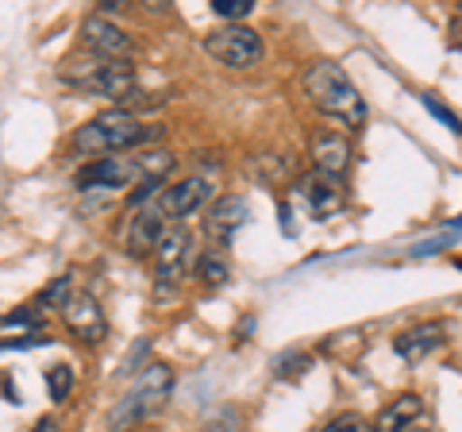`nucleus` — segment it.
I'll return each instance as SVG.
<instances>
[{
    "instance_id": "9b49d317",
    "label": "nucleus",
    "mask_w": 462,
    "mask_h": 432,
    "mask_svg": "<svg viewBox=\"0 0 462 432\" xmlns=\"http://www.w3.org/2000/svg\"><path fill=\"white\" fill-rule=\"evenodd\" d=\"M170 232L166 228V216L158 212V205H147V209H139L132 221H127V232H124V243H127V255H154V248L162 243V236Z\"/></svg>"
},
{
    "instance_id": "39448f33",
    "label": "nucleus",
    "mask_w": 462,
    "mask_h": 432,
    "mask_svg": "<svg viewBox=\"0 0 462 432\" xmlns=\"http://www.w3.org/2000/svg\"><path fill=\"white\" fill-rule=\"evenodd\" d=\"M205 51L227 70H251L263 62V39L247 23H224L205 39Z\"/></svg>"
},
{
    "instance_id": "a211bd4d",
    "label": "nucleus",
    "mask_w": 462,
    "mask_h": 432,
    "mask_svg": "<svg viewBox=\"0 0 462 432\" xmlns=\"http://www.w3.org/2000/svg\"><path fill=\"white\" fill-rule=\"evenodd\" d=\"M197 275H200V282H208V286H224L227 282V263L216 251H208V255H200Z\"/></svg>"
},
{
    "instance_id": "a878e982",
    "label": "nucleus",
    "mask_w": 462,
    "mask_h": 432,
    "mask_svg": "<svg viewBox=\"0 0 462 432\" xmlns=\"http://www.w3.org/2000/svg\"><path fill=\"white\" fill-rule=\"evenodd\" d=\"M35 432H58V428H54V421H51V417H42V421L35 425Z\"/></svg>"
},
{
    "instance_id": "bb28decb",
    "label": "nucleus",
    "mask_w": 462,
    "mask_h": 432,
    "mask_svg": "<svg viewBox=\"0 0 462 432\" xmlns=\"http://www.w3.org/2000/svg\"><path fill=\"white\" fill-rule=\"evenodd\" d=\"M409 432H431V428H409Z\"/></svg>"
},
{
    "instance_id": "5701e85b",
    "label": "nucleus",
    "mask_w": 462,
    "mask_h": 432,
    "mask_svg": "<svg viewBox=\"0 0 462 432\" xmlns=\"http://www.w3.org/2000/svg\"><path fill=\"white\" fill-rule=\"evenodd\" d=\"M69 294H74V290H69V278H54L47 290L39 294V301H42V305H58V309H62L69 301Z\"/></svg>"
},
{
    "instance_id": "ddd939ff",
    "label": "nucleus",
    "mask_w": 462,
    "mask_h": 432,
    "mask_svg": "<svg viewBox=\"0 0 462 432\" xmlns=\"http://www.w3.org/2000/svg\"><path fill=\"white\" fill-rule=\"evenodd\" d=\"M443 343H447V324L443 321H420L393 340V352L404 359V363H420V359H428L431 352H439Z\"/></svg>"
},
{
    "instance_id": "0eeeda50",
    "label": "nucleus",
    "mask_w": 462,
    "mask_h": 432,
    "mask_svg": "<svg viewBox=\"0 0 462 432\" xmlns=\"http://www.w3.org/2000/svg\"><path fill=\"white\" fill-rule=\"evenodd\" d=\"M189 248H193V239H189V232H185V228H170V232L162 236V243L154 248V282H158V297L181 282L185 263H189Z\"/></svg>"
},
{
    "instance_id": "6ab92c4d",
    "label": "nucleus",
    "mask_w": 462,
    "mask_h": 432,
    "mask_svg": "<svg viewBox=\"0 0 462 432\" xmlns=\"http://www.w3.org/2000/svg\"><path fill=\"white\" fill-rule=\"evenodd\" d=\"M69 386H74V371H69L66 363H58V367L47 371V394H51V401H66Z\"/></svg>"
},
{
    "instance_id": "412c9836",
    "label": "nucleus",
    "mask_w": 462,
    "mask_h": 432,
    "mask_svg": "<svg viewBox=\"0 0 462 432\" xmlns=\"http://www.w3.org/2000/svg\"><path fill=\"white\" fill-rule=\"evenodd\" d=\"M420 100H424V108H428V112H431V117H436L439 124H447V127H451V132H455V136H462V120L455 117V112H451V108H447V105H439V100H436V97H431V93H424Z\"/></svg>"
},
{
    "instance_id": "423d86ee",
    "label": "nucleus",
    "mask_w": 462,
    "mask_h": 432,
    "mask_svg": "<svg viewBox=\"0 0 462 432\" xmlns=\"http://www.w3.org/2000/svg\"><path fill=\"white\" fill-rule=\"evenodd\" d=\"M81 47L89 51L93 59H127V54L135 51V42L120 23H112L108 16L93 12V16L81 20Z\"/></svg>"
},
{
    "instance_id": "4468645a",
    "label": "nucleus",
    "mask_w": 462,
    "mask_h": 432,
    "mask_svg": "<svg viewBox=\"0 0 462 432\" xmlns=\"http://www.w3.org/2000/svg\"><path fill=\"white\" fill-rule=\"evenodd\" d=\"M62 316H66V324H69V333H74L78 340L85 343H97V340H105V313H100V305L89 297V294H69V301L62 305Z\"/></svg>"
},
{
    "instance_id": "b1692460",
    "label": "nucleus",
    "mask_w": 462,
    "mask_h": 432,
    "mask_svg": "<svg viewBox=\"0 0 462 432\" xmlns=\"http://www.w3.org/2000/svg\"><path fill=\"white\" fill-rule=\"evenodd\" d=\"M320 432H370V425L363 421V417H355V413H339V417H331Z\"/></svg>"
},
{
    "instance_id": "f8f14e48",
    "label": "nucleus",
    "mask_w": 462,
    "mask_h": 432,
    "mask_svg": "<svg viewBox=\"0 0 462 432\" xmlns=\"http://www.w3.org/2000/svg\"><path fill=\"white\" fill-rule=\"evenodd\" d=\"M312 166H316V174L339 182L346 174V166H351V143H346V136L320 127L312 136Z\"/></svg>"
},
{
    "instance_id": "9d476101",
    "label": "nucleus",
    "mask_w": 462,
    "mask_h": 432,
    "mask_svg": "<svg viewBox=\"0 0 462 432\" xmlns=\"http://www.w3.org/2000/svg\"><path fill=\"white\" fill-rule=\"evenodd\" d=\"M247 216H251V205H247V197H239V193H227V197H216L212 201V209L205 216V232L212 243H231V236L239 232L243 224H247Z\"/></svg>"
},
{
    "instance_id": "dca6fc26",
    "label": "nucleus",
    "mask_w": 462,
    "mask_h": 432,
    "mask_svg": "<svg viewBox=\"0 0 462 432\" xmlns=\"http://www.w3.org/2000/svg\"><path fill=\"white\" fill-rule=\"evenodd\" d=\"M300 193L309 197V205H312L316 216H328V212L339 209V185L331 178H324V174H312V178L300 182Z\"/></svg>"
},
{
    "instance_id": "20e7f679",
    "label": "nucleus",
    "mask_w": 462,
    "mask_h": 432,
    "mask_svg": "<svg viewBox=\"0 0 462 432\" xmlns=\"http://www.w3.org/2000/svg\"><path fill=\"white\" fill-rule=\"evenodd\" d=\"M170 394H173V371L166 363H151L147 371H139V379L132 382V390H127L120 398V406L112 409L108 425L112 428L135 425V421H143V417H151V413L162 409L170 401Z\"/></svg>"
},
{
    "instance_id": "2eb2a0df",
    "label": "nucleus",
    "mask_w": 462,
    "mask_h": 432,
    "mask_svg": "<svg viewBox=\"0 0 462 432\" xmlns=\"http://www.w3.org/2000/svg\"><path fill=\"white\" fill-rule=\"evenodd\" d=\"M420 413H424L420 394H397V398L382 409L374 432H409V428H416V417H420Z\"/></svg>"
},
{
    "instance_id": "7ed1b4c3",
    "label": "nucleus",
    "mask_w": 462,
    "mask_h": 432,
    "mask_svg": "<svg viewBox=\"0 0 462 432\" xmlns=\"http://www.w3.org/2000/svg\"><path fill=\"white\" fill-rule=\"evenodd\" d=\"M62 78L74 81L81 93L120 100V105L127 97H135V70L127 59H69Z\"/></svg>"
},
{
    "instance_id": "393cba45",
    "label": "nucleus",
    "mask_w": 462,
    "mask_h": 432,
    "mask_svg": "<svg viewBox=\"0 0 462 432\" xmlns=\"http://www.w3.org/2000/svg\"><path fill=\"white\" fill-rule=\"evenodd\" d=\"M42 336H12V340H0V352H27V348H39Z\"/></svg>"
},
{
    "instance_id": "f257e3e1",
    "label": "nucleus",
    "mask_w": 462,
    "mask_h": 432,
    "mask_svg": "<svg viewBox=\"0 0 462 432\" xmlns=\"http://www.w3.org/2000/svg\"><path fill=\"white\" fill-rule=\"evenodd\" d=\"M158 136H162V127L143 124L135 112L108 108V112H100V117H93L89 124L78 127L74 147L81 155L105 158V155H120V151H132V147H147V143H154Z\"/></svg>"
},
{
    "instance_id": "cd10ccee",
    "label": "nucleus",
    "mask_w": 462,
    "mask_h": 432,
    "mask_svg": "<svg viewBox=\"0 0 462 432\" xmlns=\"http://www.w3.org/2000/svg\"><path fill=\"white\" fill-rule=\"evenodd\" d=\"M208 432H220V428H208Z\"/></svg>"
},
{
    "instance_id": "aec40b11",
    "label": "nucleus",
    "mask_w": 462,
    "mask_h": 432,
    "mask_svg": "<svg viewBox=\"0 0 462 432\" xmlns=\"http://www.w3.org/2000/svg\"><path fill=\"white\" fill-rule=\"evenodd\" d=\"M212 12L216 16H224V20H231V23H239V20H247L254 12V0H212Z\"/></svg>"
},
{
    "instance_id": "f3484780",
    "label": "nucleus",
    "mask_w": 462,
    "mask_h": 432,
    "mask_svg": "<svg viewBox=\"0 0 462 432\" xmlns=\"http://www.w3.org/2000/svg\"><path fill=\"white\" fill-rule=\"evenodd\" d=\"M0 328H5V333H16V336H39L42 316L35 309H12V313L0 316Z\"/></svg>"
},
{
    "instance_id": "1a4fd4ad",
    "label": "nucleus",
    "mask_w": 462,
    "mask_h": 432,
    "mask_svg": "<svg viewBox=\"0 0 462 432\" xmlns=\"http://www.w3.org/2000/svg\"><path fill=\"white\" fill-rule=\"evenodd\" d=\"M208 201H212V182L193 174V178H181V182H173L170 190H162L154 205H158V212H162L166 221H185V216L205 209Z\"/></svg>"
},
{
    "instance_id": "f03ea898",
    "label": "nucleus",
    "mask_w": 462,
    "mask_h": 432,
    "mask_svg": "<svg viewBox=\"0 0 462 432\" xmlns=\"http://www.w3.org/2000/svg\"><path fill=\"white\" fill-rule=\"evenodd\" d=\"M305 93L324 117L339 120L343 127H363L366 120V100L358 93V85L346 78V70L331 59H320L305 70Z\"/></svg>"
},
{
    "instance_id": "6e6552de",
    "label": "nucleus",
    "mask_w": 462,
    "mask_h": 432,
    "mask_svg": "<svg viewBox=\"0 0 462 432\" xmlns=\"http://www.w3.org/2000/svg\"><path fill=\"white\" fill-rule=\"evenodd\" d=\"M132 182H143L139 158L105 155V158H93L89 166H81L78 190H85V193H93V190H120V185H132Z\"/></svg>"
},
{
    "instance_id": "4be33fe9",
    "label": "nucleus",
    "mask_w": 462,
    "mask_h": 432,
    "mask_svg": "<svg viewBox=\"0 0 462 432\" xmlns=\"http://www.w3.org/2000/svg\"><path fill=\"white\" fill-rule=\"evenodd\" d=\"M309 363H312L309 352H285V355L278 359V374H282V379H293V374L309 371Z\"/></svg>"
}]
</instances>
